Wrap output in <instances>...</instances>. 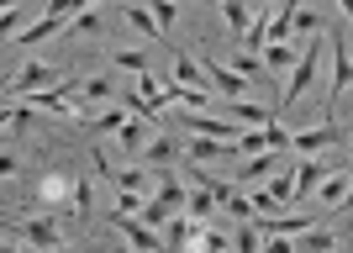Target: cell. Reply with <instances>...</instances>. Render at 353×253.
Returning <instances> with one entry per match:
<instances>
[{
  "label": "cell",
  "instance_id": "cell-1",
  "mask_svg": "<svg viewBox=\"0 0 353 253\" xmlns=\"http://www.w3.org/2000/svg\"><path fill=\"white\" fill-rule=\"evenodd\" d=\"M316 63H322V43H316V37H301V59L290 63V79H285V95H280L274 111H290V105L306 95V85L316 79Z\"/></svg>",
  "mask_w": 353,
  "mask_h": 253
},
{
  "label": "cell",
  "instance_id": "cell-2",
  "mask_svg": "<svg viewBox=\"0 0 353 253\" xmlns=\"http://www.w3.org/2000/svg\"><path fill=\"white\" fill-rule=\"evenodd\" d=\"M348 85H353V59H348V21H338V32H332V85H327V121H332V111L343 105Z\"/></svg>",
  "mask_w": 353,
  "mask_h": 253
},
{
  "label": "cell",
  "instance_id": "cell-3",
  "mask_svg": "<svg viewBox=\"0 0 353 253\" xmlns=\"http://www.w3.org/2000/svg\"><path fill=\"white\" fill-rule=\"evenodd\" d=\"M343 143H348V132H343L338 121L311 127V132H290V153H301V159H311V153H322V148H343Z\"/></svg>",
  "mask_w": 353,
  "mask_h": 253
},
{
  "label": "cell",
  "instance_id": "cell-4",
  "mask_svg": "<svg viewBox=\"0 0 353 253\" xmlns=\"http://www.w3.org/2000/svg\"><path fill=\"white\" fill-rule=\"evenodd\" d=\"M111 227H117V232L132 243L137 253H163V238L153 232V227H143L137 216H117V211H111Z\"/></svg>",
  "mask_w": 353,
  "mask_h": 253
},
{
  "label": "cell",
  "instance_id": "cell-5",
  "mask_svg": "<svg viewBox=\"0 0 353 253\" xmlns=\"http://www.w3.org/2000/svg\"><path fill=\"white\" fill-rule=\"evenodd\" d=\"M274 169H280V148H269V153H253L248 164L237 169V179H232V185H237V190H253V185H264V179L274 174Z\"/></svg>",
  "mask_w": 353,
  "mask_h": 253
},
{
  "label": "cell",
  "instance_id": "cell-6",
  "mask_svg": "<svg viewBox=\"0 0 353 253\" xmlns=\"http://www.w3.org/2000/svg\"><path fill=\"white\" fill-rule=\"evenodd\" d=\"M201 69H206V85H216L221 95H227V101H248V79H243V74H232L227 63L206 59V63H201Z\"/></svg>",
  "mask_w": 353,
  "mask_h": 253
},
{
  "label": "cell",
  "instance_id": "cell-7",
  "mask_svg": "<svg viewBox=\"0 0 353 253\" xmlns=\"http://www.w3.org/2000/svg\"><path fill=\"white\" fill-rule=\"evenodd\" d=\"M21 232H27V243L37 253L59 248V216H32V222H21Z\"/></svg>",
  "mask_w": 353,
  "mask_h": 253
},
{
  "label": "cell",
  "instance_id": "cell-8",
  "mask_svg": "<svg viewBox=\"0 0 353 253\" xmlns=\"http://www.w3.org/2000/svg\"><path fill=\"white\" fill-rule=\"evenodd\" d=\"M169 53H174V85H185V90H201L206 85V69H201V59H190V53H185V48H169Z\"/></svg>",
  "mask_w": 353,
  "mask_h": 253
},
{
  "label": "cell",
  "instance_id": "cell-9",
  "mask_svg": "<svg viewBox=\"0 0 353 253\" xmlns=\"http://www.w3.org/2000/svg\"><path fill=\"white\" fill-rule=\"evenodd\" d=\"M59 79H63V69H53V63H37V59H32L27 69L11 79V90H27V95H32L37 85H59Z\"/></svg>",
  "mask_w": 353,
  "mask_h": 253
},
{
  "label": "cell",
  "instance_id": "cell-10",
  "mask_svg": "<svg viewBox=\"0 0 353 253\" xmlns=\"http://www.w3.org/2000/svg\"><path fill=\"white\" fill-rule=\"evenodd\" d=\"M332 174V164H316V159H306V164H295V201H306L311 190H316V185H322V179Z\"/></svg>",
  "mask_w": 353,
  "mask_h": 253
},
{
  "label": "cell",
  "instance_id": "cell-11",
  "mask_svg": "<svg viewBox=\"0 0 353 253\" xmlns=\"http://www.w3.org/2000/svg\"><path fill=\"white\" fill-rule=\"evenodd\" d=\"M316 190H322V206H327V211H343V206H348V169L327 174L322 185H316Z\"/></svg>",
  "mask_w": 353,
  "mask_h": 253
},
{
  "label": "cell",
  "instance_id": "cell-12",
  "mask_svg": "<svg viewBox=\"0 0 353 253\" xmlns=\"http://www.w3.org/2000/svg\"><path fill=\"white\" fill-rule=\"evenodd\" d=\"M69 195H74L69 174H48L43 185H37V201H43V206H59V201H69ZM69 216H74V206H69Z\"/></svg>",
  "mask_w": 353,
  "mask_h": 253
},
{
  "label": "cell",
  "instance_id": "cell-13",
  "mask_svg": "<svg viewBox=\"0 0 353 253\" xmlns=\"http://www.w3.org/2000/svg\"><path fill=\"white\" fill-rule=\"evenodd\" d=\"M185 248H190V253H221V248H227V238H221V232H211V227H195V222H190ZM185 248H179V253H185Z\"/></svg>",
  "mask_w": 353,
  "mask_h": 253
},
{
  "label": "cell",
  "instance_id": "cell-14",
  "mask_svg": "<svg viewBox=\"0 0 353 253\" xmlns=\"http://www.w3.org/2000/svg\"><path fill=\"white\" fill-rule=\"evenodd\" d=\"M221 153H237V148L232 143H211V137H190L185 159H190V164H206V159H221Z\"/></svg>",
  "mask_w": 353,
  "mask_h": 253
},
{
  "label": "cell",
  "instance_id": "cell-15",
  "mask_svg": "<svg viewBox=\"0 0 353 253\" xmlns=\"http://www.w3.org/2000/svg\"><path fill=\"white\" fill-rule=\"evenodd\" d=\"M211 211H216V201H211V190H206V185H195V190L185 195V216H190V222H206Z\"/></svg>",
  "mask_w": 353,
  "mask_h": 253
},
{
  "label": "cell",
  "instance_id": "cell-16",
  "mask_svg": "<svg viewBox=\"0 0 353 253\" xmlns=\"http://www.w3.org/2000/svg\"><path fill=\"white\" fill-rule=\"evenodd\" d=\"M237 43H243V53H259V48L269 43V11H259V16H253V21H248V32H243Z\"/></svg>",
  "mask_w": 353,
  "mask_h": 253
},
{
  "label": "cell",
  "instance_id": "cell-17",
  "mask_svg": "<svg viewBox=\"0 0 353 253\" xmlns=\"http://www.w3.org/2000/svg\"><path fill=\"white\" fill-rule=\"evenodd\" d=\"M232 121H248V127H264V121H274V111H269V105H253V101H232Z\"/></svg>",
  "mask_w": 353,
  "mask_h": 253
},
{
  "label": "cell",
  "instance_id": "cell-18",
  "mask_svg": "<svg viewBox=\"0 0 353 253\" xmlns=\"http://www.w3.org/2000/svg\"><path fill=\"white\" fill-rule=\"evenodd\" d=\"M221 16H227V27H232V37H243L248 32V0H221Z\"/></svg>",
  "mask_w": 353,
  "mask_h": 253
},
{
  "label": "cell",
  "instance_id": "cell-19",
  "mask_svg": "<svg viewBox=\"0 0 353 253\" xmlns=\"http://www.w3.org/2000/svg\"><path fill=\"white\" fill-rule=\"evenodd\" d=\"M269 201H274V206H290L295 201V179H290V169H285V174H269Z\"/></svg>",
  "mask_w": 353,
  "mask_h": 253
},
{
  "label": "cell",
  "instance_id": "cell-20",
  "mask_svg": "<svg viewBox=\"0 0 353 253\" xmlns=\"http://www.w3.org/2000/svg\"><path fill=\"white\" fill-rule=\"evenodd\" d=\"M127 21H132V27L143 32V37H153V43H163V32H159V21H153V16H148L143 6H132V0H127Z\"/></svg>",
  "mask_w": 353,
  "mask_h": 253
},
{
  "label": "cell",
  "instance_id": "cell-21",
  "mask_svg": "<svg viewBox=\"0 0 353 253\" xmlns=\"http://www.w3.org/2000/svg\"><path fill=\"white\" fill-rule=\"evenodd\" d=\"M290 32H295V37H316V32H322V16L301 6V11H290Z\"/></svg>",
  "mask_w": 353,
  "mask_h": 253
},
{
  "label": "cell",
  "instance_id": "cell-22",
  "mask_svg": "<svg viewBox=\"0 0 353 253\" xmlns=\"http://www.w3.org/2000/svg\"><path fill=\"white\" fill-rule=\"evenodd\" d=\"M111 63H117V69H127V74H148V53H137V48H117V53H111Z\"/></svg>",
  "mask_w": 353,
  "mask_h": 253
},
{
  "label": "cell",
  "instance_id": "cell-23",
  "mask_svg": "<svg viewBox=\"0 0 353 253\" xmlns=\"http://www.w3.org/2000/svg\"><path fill=\"white\" fill-rule=\"evenodd\" d=\"M259 53H264V63H269V69H290V59H295V43H264Z\"/></svg>",
  "mask_w": 353,
  "mask_h": 253
},
{
  "label": "cell",
  "instance_id": "cell-24",
  "mask_svg": "<svg viewBox=\"0 0 353 253\" xmlns=\"http://www.w3.org/2000/svg\"><path fill=\"white\" fill-rule=\"evenodd\" d=\"M21 27H27V11H21V6H11V11H0V48L11 43V37H16Z\"/></svg>",
  "mask_w": 353,
  "mask_h": 253
},
{
  "label": "cell",
  "instance_id": "cell-25",
  "mask_svg": "<svg viewBox=\"0 0 353 253\" xmlns=\"http://www.w3.org/2000/svg\"><path fill=\"white\" fill-rule=\"evenodd\" d=\"M143 127H153V121H137V117H127V121H121V127H117V137H121V148H143Z\"/></svg>",
  "mask_w": 353,
  "mask_h": 253
},
{
  "label": "cell",
  "instance_id": "cell-26",
  "mask_svg": "<svg viewBox=\"0 0 353 253\" xmlns=\"http://www.w3.org/2000/svg\"><path fill=\"white\" fill-rule=\"evenodd\" d=\"M63 32H74V37H79V32H85V37H101V16H95V11H79V16L63 21Z\"/></svg>",
  "mask_w": 353,
  "mask_h": 253
},
{
  "label": "cell",
  "instance_id": "cell-27",
  "mask_svg": "<svg viewBox=\"0 0 353 253\" xmlns=\"http://www.w3.org/2000/svg\"><path fill=\"white\" fill-rule=\"evenodd\" d=\"M137 153H143V159H148V164H169V159H174V143H169V137H153V143H148V148H137Z\"/></svg>",
  "mask_w": 353,
  "mask_h": 253
},
{
  "label": "cell",
  "instance_id": "cell-28",
  "mask_svg": "<svg viewBox=\"0 0 353 253\" xmlns=\"http://www.w3.org/2000/svg\"><path fill=\"white\" fill-rule=\"evenodd\" d=\"M95 0H48V16H59V21H69V16H79V11H90Z\"/></svg>",
  "mask_w": 353,
  "mask_h": 253
},
{
  "label": "cell",
  "instance_id": "cell-29",
  "mask_svg": "<svg viewBox=\"0 0 353 253\" xmlns=\"http://www.w3.org/2000/svg\"><path fill=\"white\" fill-rule=\"evenodd\" d=\"M111 185H117V190H143V185H148V169H117Z\"/></svg>",
  "mask_w": 353,
  "mask_h": 253
},
{
  "label": "cell",
  "instance_id": "cell-30",
  "mask_svg": "<svg viewBox=\"0 0 353 253\" xmlns=\"http://www.w3.org/2000/svg\"><path fill=\"white\" fill-rule=\"evenodd\" d=\"M111 95H117V85H111V79H85V101H90V105L111 101Z\"/></svg>",
  "mask_w": 353,
  "mask_h": 253
},
{
  "label": "cell",
  "instance_id": "cell-31",
  "mask_svg": "<svg viewBox=\"0 0 353 253\" xmlns=\"http://www.w3.org/2000/svg\"><path fill=\"white\" fill-rule=\"evenodd\" d=\"M148 16H153V21H159V32H163V27H174L179 6H174V0H153V11H148Z\"/></svg>",
  "mask_w": 353,
  "mask_h": 253
},
{
  "label": "cell",
  "instance_id": "cell-32",
  "mask_svg": "<svg viewBox=\"0 0 353 253\" xmlns=\"http://www.w3.org/2000/svg\"><path fill=\"white\" fill-rule=\"evenodd\" d=\"M174 101H179V105H190V111H206V105H211V95H206V90H185V85H179V95H174Z\"/></svg>",
  "mask_w": 353,
  "mask_h": 253
},
{
  "label": "cell",
  "instance_id": "cell-33",
  "mask_svg": "<svg viewBox=\"0 0 353 253\" xmlns=\"http://www.w3.org/2000/svg\"><path fill=\"white\" fill-rule=\"evenodd\" d=\"M227 69H232V74H243V79H253V74H259V59H253V53H237Z\"/></svg>",
  "mask_w": 353,
  "mask_h": 253
},
{
  "label": "cell",
  "instance_id": "cell-34",
  "mask_svg": "<svg viewBox=\"0 0 353 253\" xmlns=\"http://www.w3.org/2000/svg\"><path fill=\"white\" fill-rule=\"evenodd\" d=\"M237 253H259V227L243 222V232H237Z\"/></svg>",
  "mask_w": 353,
  "mask_h": 253
},
{
  "label": "cell",
  "instance_id": "cell-35",
  "mask_svg": "<svg viewBox=\"0 0 353 253\" xmlns=\"http://www.w3.org/2000/svg\"><path fill=\"white\" fill-rule=\"evenodd\" d=\"M264 137H269V148H290V127H280V121H269Z\"/></svg>",
  "mask_w": 353,
  "mask_h": 253
},
{
  "label": "cell",
  "instance_id": "cell-36",
  "mask_svg": "<svg viewBox=\"0 0 353 253\" xmlns=\"http://www.w3.org/2000/svg\"><path fill=\"white\" fill-rule=\"evenodd\" d=\"M227 211H232L237 222H253V211H248V195H243V190H237L232 201H227Z\"/></svg>",
  "mask_w": 353,
  "mask_h": 253
},
{
  "label": "cell",
  "instance_id": "cell-37",
  "mask_svg": "<svg viewBox=\"0 0 353 253\" xmlns=\"http://www.w3.org/2000/svg\"><path fill=\"white\" fill-rule=\"evenodd\" d=\"M121 121H127V111H111V117H101V121H90V127H95V132H117Z\"/></svg>",
  "mask_w": 353,
  "mask_h": 253
},
{
  "label": "cell",
  "instance_id": "cell-38",
  "mask_svg": "<svg viewBox=\"0 0 353 253\" xmlns=\"http://www.w3.org/2000/svg\"><path fill=\"white\" fill-rule=\"evenodd\" d=\"M21 174V159H16V153H0V179H16Z\"/></svg>",
  "mask_w": 353,
  "mask_h": 253
},
{
  "label": "cell",
  "instance_id": "cell-39",
  "mask_svg": "<svg viewBox=\"0 0 353 253\" xmlns=\"http://www.w3.org/2000/svg\"><path fill=\"white\" fill-rule=\"evenodd\" d=\"M48 253H79V248H69V243H59V248H48Z\"/></svg>",
  "mask_w": 353,
  "mask_h": 253
},
{
  "label": "cell",
  "instance_id": "cell-40",
  "mask_svg": "<svg viewBox=\"0 0 353 253\" xmlns=\"http://www.w3.org/2000/svg\"><path fill=\"white\" fill-rule=\"evenodd\" d=\"M0 253H16V248H11V243H0Z\"/></svg>",
  "mask_w": 353,
  "mask_h": 253
},
{
  "label": "cell",
  "instance_id": "cell-41",
  "mask_svg": "<svg viewBox=\"0 0 353 253\" xmlns=\"http://www.w3.org/2000/svg\"><path fill=\"white\" fill-rule=\"evenodd\" d=\"M37 6H48V0H37Z\"/></svg>",
  "mask_w": 353,
  "mask_h": 253
},
{
  "label": "cell",
  "instance_id": "cell-42",
  "mask_svg": "<svg viewBox=\"0 0 353 253\" xmlns=\"http://www.w3.org/2000/svg\"><path fill=\"white\" fill-rule=\"evenodd\" d=\"M0 85H6V79H0Z\"/></svg>",
  "mask_w": 353,
  "mask_h": 253
},
{
  "label": "cell",
  "instance_id": "cell-43",
  "mask_svg": "<svg viewBox=\"0 0 353 253\" xmlns=\"http://www.w3.org/2000/svg\"><path fill=\"white\" fill-rule=\"evenodd\" d=\"M132 253H137V248H132Z\"/></svg>",
  "mask_w": 353,
  "mask_h": 253
}]
</instances>
